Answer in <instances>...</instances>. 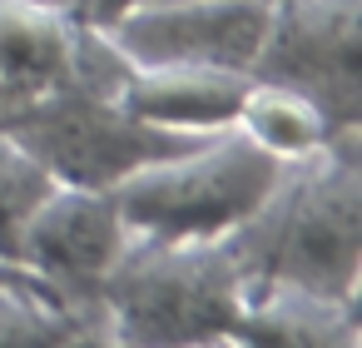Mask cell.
<instances>
[{"label":"cell","mask_w":362,"mask_h":348,"mask_svg":"<svg viewBox=\"0 0 362 348\" xmlns=\"http://www.w3.org/2000/svg\"><path fill=\"white\" fill-rule=\"evenodd\" d=\"M6 130L55 184H85V189H115L134 169L189 150L204 135H169L119 105V95L100 90H55L35 100L30 110L11 115Z\"/></svg>","instance_id":"cell-4"},{"label":"cell","mask_w":362,"mask_h":348,"mask_svg":"<svg viewBox=\"0 0 362 348\" xmlns=\"http://www.w3.org/2000/svg\"><path fill=\"white\" fill-rule=\"evenodd\" d=\"M248 279L218 244L134 239L95 288L110 343H238Z\"/></svg>","instance_id":"cell-2"},{"label":"cell","mask_w":362,"mask_h":348,"mask_svg":"<svg viewBox=\"0 0 362 348\" xmlns=\"http://www.w3.org/2000/svg\"><path fill=\"white\" fill-rule=\"evenodd\" d=\"M85 30L60 0H0V125L75 85Z\"/></svg>","instance_id":"cell-8"},{"label":"cell","mask_w":362,"mask_h":348,"mask_svg":"<svg viewBox=\"0 0 362 348\" xmlns=\"http://www.w3.org/2000/svg\"><path fill=\"white\" fill-rule=\"evenodd\" d=\"M233 130H238L243 140H253L263 155H273L278 164L313 159V155H322L337 135H347V130L332 125L327 110H322L317 100H308L303 90H288V85H278V80H253V75H248V85H243Z\"/></svg>","instance_id":"cell-11"},{"label":"cell","mask_w":362,"mask_h":348,"mask_svg":"<svg viewBox=\"0 0 362 348\" xmlns=\"http://www.w3.org/2000/svg\"><path fill=\"white\" fill-rule=\"evenodd\" d=\"M238 343L263 348H352L357 303L322 298L298 284H248L238 313Z\"/></svg>","instance_id":"cell-10"},{"label":"cell","mask_w":362,"mask_h":348,"mask_svg":"<svg viewBox=\"0 0 362 348\" xmlns=\"http://www.w3.org/2000/svg\"><path fill=\"white\" fill-rule=\"evenodd\" d=\"M248 284H298L337 303L362 293V130L283 164L263 204L223 239Z\"/></svg>","instance_id":"cell-1"},{"label":"cell","mask_w":362,"mask_h":348,"mask_svg":"<svg viewBox=\"0 0 362 348\" xmlns=\"http://www.w3.org/2000/svg\"><path fill=\"white\" fill-rule=\"evenodd\" d=\"M124 244H129V224H124V214H119L110 189L50 184L40 194V204L21 219L11 259L25 264L30 274H40L75 308L95 313V288L115 269Z\"/></svg>","instance_id":"cell-6"},{"label":"cell","mask_w":362,"mask_h":348,"mask_svg":"<svg viewBox=\"0 0 362 348\" xmlns=\"http://www.w3.org/2000/svg\"><path fill=\"white\" fill-rule=\"evenodd\" d=\"M6 279H30V269L25 264H16V259H6V254H0V284H6ZM40 279V274H35Z\"/></svg>","instance_id":"cell-15"},{"label":"cell","mask_w":362,"mask_h":348,"mask_svg":"<svg viewBox=\"0 0 362 348\" xmlns=\"http://www.w3.org/2000/svg\"><path fill=\"white\" fill-rule=\"evenodd\" d=\"M273 0H149L105 35L129 65H204L253 75Z\"/></svg>","instance_id":"cell-7"},{"label":"cell","mask_w":362,"mask_h":348,"mask_svg":"<svg viewBox=\"0 0 362 348\" xmlns=\"http://www.w3.org/2000/svg\"><path fill=\"white\" fill-rule=\"evenodd\" d=\"M253 80L303 90L332 125L362 130V0H273Z\"/></svg>","instance_id":"cell-5"},{"label":"cell","mask_w":362,"mask_h":348,"mask_svg":"<svg viewBox=\"0 0 362 348\" xmlns=\"http://www.w3.org/2000/svg\"><path fill=\"white\" fill-rule=\"evenodd\" d=\"M278 169L283 164L273 155H263L253 140H243L228 125L218 135L194 140L179 155H164L134 169L110 194L134 239L218 244L263 204Z\"/></svg>","instance_id":"cell-3"},{"label":"cell","mask_w":362,"mask_h":348,"mask_svg":"<svg viewBox=\"0 0 362 348\" xmlns=\"http://www.w3.org/2000/svg\"><path fill=\"white\" fill-rule=\"evenodd\" d=\"M248 75L204 65H129L119 105L169 135H218L233 125Z\"/></svg>","instance_id":"cell-9"},{"label":"cell","mask_w":362,"mask_h":348,"mask_svg":"<svg viewBox=\"0 0 362 348\" xmlns=\"http://www.w3.org/2000/svg\"><path fill=\"white\" fill-rule=\"evenodd\" d=\"M55 179L0 130V254L11 259V244H16V229H21V219L40 204V194L50 189Z\"/></svg>","instance_id":"cell-13"},{"label":"cell","mask_w":362,"mask_h":348,"mask_svg":"<svg viewBox=\"0 0 362 348\" xmlns=\"http://www.w3.org/2000/svg\"><path fill=\"white\" fill-rule=\"evenodd\" d=\"M105 338L100 318L60 298L45 279H6L0 284V343H80Z\"/></svg>","instance_id":"cell-12"},{"label":"cell","mask_w":362,"mask_h":348,"mask_svg":"<svg viewBox=\"0 0 362 348\" xmlns=\"http://www.w3.org/2000/svg\"><path fill=\"white\" fill-rule=\"evenodd\" d=\"M60 6H65L70 21H80V26H90V30H110L115 21H124L129 11L149 6V0H60Z\"/></svg>","instance_id":"cell-14"}]
</instances>
